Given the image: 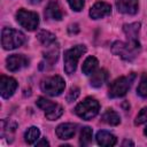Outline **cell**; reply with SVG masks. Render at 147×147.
I'll return each instance as SVG.
<instances>
[{
	"mask_svg": "<svg viewBox=\"0 0 147 147\" xmlns=\"http://www.w3.org/2000/svg\"><path fill=\"white\" fill-rule=\"evenodd\" d=\"M100 109V105L99 102L94 99V98H85L82 102H79L76 108H75V113L77 116H79L80 118L85 119V121H90L93 117H95L99 113Z\"/></svg>",
	"mask_w": 147,
	"mask_h": 147,
	"instance_id": "obj_3",
	"label": "cell"
},
{
	"mask_svg": "<svg viewBox=\"0 0 147 147\" xmlns=\"http://www.w3.org/2000/svg\"><path fill=\"white\" fill-rule=\"evenodd\" d=\"M75 132H76V124H72V123H62L55 130L57 138L62 140L72 138Z\"/></svg>",
	"mask_w": 147,
	"mask_h": 147,
	"instance_id": "obj_13",
	"label": "cell"
},
{
	"mask_svg": "<svg viewBox=\"0 0 147 147\" xmlns=\"http://www.w3.org/2000/svg\"><path fill=\"white\" fill-rule=\"evenodd\" d=\"M39 136H40L39 129L36 127V126H31V127H29V129L26 130V132H25V134H24L25 142L29 144V145H32V144H34V142L38 140Z\"/></svg>",
	"mask_w": 147,
	"mask_h": 147,
	"instance_id": "obj_22",
	"label": "cell"
},
{
	"mask_svg": "<svg viewBox=\"0 0 147 147\" xmlns=\"http://www.w3.org/2000/svg\"><path fill=\"white\" fill-rule=\"evenodd\" d=\"M134 78H136V75L134 74H130L127 76H122V77L115 79L109 85L108 95L110 98H121V96H124L127 93L129 88L131 87Z\"/></svg>",
	"mask_w": 147,
	"mask_h": 147,
	"instance_id": "obj_4",
	"label": "cell"
},
{
	"mask_svg": "<svg viewBox=\"0 0 147 147\" xmlns=\"http://www.w3.org/2000/svg\"><path fill=\"white\" fill-rule=\"evenodd\" d=\"M37 106L40 109L45 110L46 118L49 121H55L63 114L62 106H60L55 102H52L51 100H47L46 98H39L37 100Z\"/></svg>",
	"mask_w": 147,
	"mask_h": 147,
	"instance_id": "obj_8",
	"label": "cell"
},
{
	"mask_svg": "<svg viewBox=\"0 0 147 147\" xmlns=\"http://www.w3.org/2000/svg\"><path fill=\"white\" fill-rule=\"evenodd\" d=\"M79 92H80V90H79L77 86H72V87L69 90V92H68L67 101H68V102H72V101H75V100L79 96Z\"/></svg>",
	"mask_w": 147,
	"mask_h": 147,
	"instance_id": "obj_26",
	"label": "cell"
},
{
	"mask_svg": "<svg viewBox=\"0 0 147 147\" xmlns=\"http://www.w3.org/2000/svg\"><path fill=\"white\" fill-rule=\"evenodd\" d=\"M6 63H7V69L14 72V71H18L22 68L26 67L29 64V60L22 54H13L7 57Z\"/></svg>",
	"mask_w": 147,
	"mask_h": 147,
	"instance_id": "obj_10",
	"label": "cell"
},
{
	"mask_svg": "<svg viewBox=\"0 0 147 147\" xmlns=\"http://www.w3.org/2000/svg\"><path fill=\"white\" fill-rule=\"evenodd\" d=\"M146 121H147V107L142 108V109L140 110V113L137 115L136 121H134V124H136V125H140V124L145 123Z\"/></svg>",
	"mask_w": 147,
	"mask_h": 147,
	"instance_id": "obj_27",
	"label": "cell"
},
{
	"mask_svg": "<svg viewBox=\"0 0 147 147\" xmlns=\"http://www.w3.org/2000/svg\"><path fill=\"white\" fill-rule=\"evenodd\" d=\"M57 57H59V49H57V47H56V48L53 47V48H51L49 51H47V52L45 53V59L47 60V62H48L51 65H52L54 62H56Z\"/></svg>",
	"mask_w": 147,
	"mask_h": 147,
	"instance_id": "obj_25",
	"label": "cell"
},
{
	"mask_svg": "<svg viewBox=\"0 0 147 147\" xmlns=\"http://www.w3.org/2000/svg\"><path fill=\"white\" fill-rule=\"evenodd\" d=\"M101 119L102 122L109 124V125H118L119 122H121V118H119V115L114 111L113 109H107L102 116H101Z\"/></svg>",
	"mask_w": 147,
	"mask_h": 147,
	"instance_id": "obj_19",
	"label": "cell"
},
{
	"mask_svg": "<svg viewBox=\"0 0 147 147\" xmlns=\"http://www.w3.org/2000/svg\"><path fill=\"white\" fill-rule=\"evenodd\" d=\"M86 52V47L84 45H77L70 49H67L64 52L63 59H64V71L68 75H71L76 71L77 63L80 59V56Z\"/></svg>",
	"mask_w": 147,
	"mask_h": 147,
	"instance_id": "obj_5",
	"label": "cell"
},
{
	"mask_svg": "<svg viewBox=\"0 0 147 147\" xmlns=\"http://www.w3.org/2000/svg\"><path fill=\"white\" fill-rule=\"evenodd\" d=\"M122 145H123V146H127V145H130V146H133L134 144H133V142H132L131 140H124Z\"/></svg>",
	"mask_w": 147,
	"mask_h": 147,
	"instance_id": "obj_31",
	"label": "cell"
},
{
	"mask_svg": "<svg viewBox=\"0 0 147 147\" xmlns=\"http://www.w3.org/2000/svg\"><path fill=\"white\" fill-rule=\"evenodd\" d=\"M65 87V83L61 76H52L47 77L41 82V90L44 93L51 95V96H56L60 95Z\"/></svg>",
	"mask_w": 147,
	"mask_h": 147,
	"instance_id": "obj_6",
	"label": "cell"
},
{
	"mask_svg": "<svg viewBox=\"0 0 147 147\" xmlns=\"http://www.w3.org/2000/svg\"><path fill=\"white\" fill-rule=\"evenodd\" d=\"M36 145H37V146H48V145H49V142H48L46 139H42V140L38 141Z\"/></svg>",
	"mask_w": 147,
	"mask_h": 147,
	"instance_id": "obj_30",
	"label": "cell"
},
{
	"mask_svg": "<svg viewBox=\"0 0 147 147\" xmlns=\"http://www.w3.org/2000/svg\"><path fill=\"white\" fill-rule=\"evenodd\" d=\"M68 3L75 11H80L84 7V0H68Z\"/></svg>",
	"mask_w": 147,
	"mask_h": 147,
	"instance_id": "obj_28",
	"label": "cell"
},
{
	"mask_svg": "<svg viewBox=\"0 0 147 147\" xmlns=\"http://www.w3.org/2000/svg\"><path fill=\"white\" fill-rule=\"evenodd\" d=\"M139 30H140V23L139 22L123 25V31L126 34L127 40H130V41H139L138 40Z\"/></svg>",
	"mask_w": 147,
	"mask_h": 147,
	"instance_id": "obj_15",
	"label": "cell"
},
{
	"mask_svg": "<svg viewBox=\"0 0 147 147\" xmlns=\"http://www.w3.org/2000/svg\"><path fill=\"white\" fill-rule=\"evenodd\" d=\"M45 16L51 20H55V21H60L62 18V13H61V9H60L57 2L53 1L47 6V8L45 10Z\"/></svg>",
	"mask_w": 147,
	"mask_h": 147,
	"instance_id": "obj_17",
	"label": "cell"
},
{
	"mask_svg": "<svg viewBox=\"0 0 147 147\" xmlns=\"http://www.w3.org/2000/svg\"><path fill=\"white\" fill-rule=\"evenodd\" d=\"M16 130V123L10 119H2L1 121V136L2 137H9V134H13Z\"/></svg>",
	"mask_w": 147,
	"mask_h": 147,
	"instance_id": "obj_21",
	"label": "cell"
},
{
	"mask_svg": "<svg viewBox=\"0 0 147 147\" xmlns=\"http://www.w3.org/2000/svg\"><path fill=\"white\" fill-rule=\"evenodd\" d=\"M92 136L93 131L90 126H84L80 131V138H79V144L82 146H87L92 141Z\"/></svg>",
	"mask_w": 147,
	"mask_h": 147,
	"instance_id": "obj_23",
	"label": "cell"
},
{
	"mask_svg": "<svg viewBox=\"0 0 147 147\" xmlns=\"http://www.w3.org/2000/svg\"><path fill=\"white\" fill-rule=\"evenodd\" d=\"M107 78H108V72L105 69H99L92 74L90 84L93 87H101L103 85V83L107 80Z\"/></svg>",
	"mask_w": 147,
	"mask_h": 147,
	"instance_id": "obj_16",
	"label": "cell"
},
{
	"mask_svg": "<svg viewBox=\"0 0 147 147\" xmlns=\"http://www.w3.org/2000/svg\"><path fill=\"white\" fill-rule=\"evenodd\" d=\"M144 133H145V136H146V137H147V126H146V127H145V130H144Z\"/></svg>",
	"mask_w": 147,
	"mask_h": 147,
	"instance_id": "obj_33",
	"label": "cell"
},
{
	"mask_svg": "<svg viewBox=\"0 0 147 147\" xmlns=\"http://www.w3.org/2000/svg\"><path fill=\"white\" fill-rule=\"evenodd\" d=\"M137 93L141 96V98H147V75H142L140 83L137 87Z\"/></svg>",
	"mask_w": 147,
	"mask_h": 147,
	"instance_id": "obj_24",
	"label": "cell"
},
{
	"mask_svg": "<svg viewBox=\"0 0 147 147\" xmlns=\"http://www.w3.org/2000/svg\"><path fill=\"white\" fill-rule=\"evenodd\" d=\"M17 88V82L13 77L1 76L0 77V93L3 99L10 98Z\"/></svg>",
	"mask_w": 147,
	"mask_h": 147,
	"instance_id": "obj_9",
	"label": "cell"
},
{
	"mask_svg": "<svg viewBox=\"0 0 147 147\" xmlns=\"http://www.w3.org/2000/svg\"><path fill=\"white\" fill-rule=\"evenodd\" d=\"M98 64H99V62H98L96 57H94V56H88V57L84 61V63H83V67H82L83 74L86 75V76L92 75V74L96 70Z\"/></svg>",
	"mask_w": 147,
	"mask_h": 147,
	"instance_id": "obj_18",
	"label": "cell"
},
{
	"mask_svg": "<svg viewBox=\"0 0 147 147\" xmlns=\"http://www.w3.org/2000/svg\"><path fill=\"white\" fill-rule=\"evenodd\" d=\"M118 11L127 15H133L138 11V0H116Z\"/></svg>",
	"mask_w": 147,
	"mask_h": 147,
	"instance_id": "obj_12",
	"label": "cell"
},
{
	"mask_svg": "<svg viewBox=\"0 0 147 147\" xmlns=\"http://www.w3.org/2000/svg\"><path fill=\"white\" fill-rule=\"evenodd\" d=\"M41 0H30V2L31 3H33V5H37V3H39Z\"/></svg>",
	"mask_w": 147,
	"mask_h": 147,
	"instance_id": "obj_32",
	"label": "cell"
},
{
	"mask_svg": "<svg viewBox=\"0 0 147 147\" xmlns=\"http://www.w3.org/2000/svg\"><path fill=\"white\" fill-rule=\"evenodd\" d=\"M68 31H69V33L70 34H72V33H78V31H79V28H78V24H71L69 28H68Z\"/></svg>",
	"mask_w": 147,
	"mask_h": 147,
	"instance_id": "obj_29",
	"label": "cell"
},
{
	"mask_svg": "<svg viewBox=\"0 0 147 147\" xmlns=\"http://www.w3.org/2000/svg\"><path fill=\"white\" fill-rule=\"evenodd\" d=\"M25 41V36L23 32L10 29V28H3L1 32V45L3 49L10 51L15 49L20 46H22Z\"/></svg>",
	"mask_w": 147,
	"mask_h": 147,
	"instance_id": "obj_2",
	"label": "cell"
},
{
	"mask_svg": "<svg viewBox=\"0 0 147 147\" xmlns=\"http://www.w3.org/2000/svg\"><path fill=\"white\" fill-rule=\"evenodd\" d=\"M16 20L18 24L26 29L28 31H34L39 25V16L34 11L20 9L16 13Z\"/></svg>",
	"mask_w": 147,
	"mask_h": 147,
	"instance_id": "obj_7",
	"label": "cell"
},
{
	"mask_svg": "<svg viewBox=\"0 0 147 147\" xmlns=\"http://www.w3.org/2000/svg\"><path fill=\"white\" fill-rule=\"evenodd\" d=\"M111 52L125 61H132L138 56L140 52V44L139 41L130 40H127V42L115 41L111 46Z\"/></svg>",
	"mask_w": 147,
	"mask_h": 147,
	"instance_id": "obj_1",
	"label": "cell"
},
{
	"mask_svg": "<svg viewBox=\"0 0 147 147\" xmlns=\"http://www.w3.org/2000/svg\"><path fill=\"white\" fill-rule=\"evenodd\" d=\"M110 13H111V6L109 3L102 2V1H99V2L94 3L90 9V16L93 20L102 18L105 16L110 15Z\"/></svg>",
	"mask_w": 147,
	"mask_h": 147,
	"instance_id": "obj_11",
	"label": "cell"
},
{
	"mask_svg": "<svg viewBox=\"0 0 147 147\" xmlns=\"http://www.w3.org/2000/svg\"><path fill=\"white\" fill-rule=\"evenodd\" d=\"M37 38H38V40H39L44 46H46V47L51 46V45L55 41V39H56V38H55V34H53L52 32L46 31V30L39 31L38 34H37Z\"/></svg>",
	"mask_w": 147,
	"mask_h": 147,
	"instance_id": "obj_20",
	"label": "cell"
},
{
	"mask_svg": "<svg viewBox=\"0 0 147 147\" xmlns=\"http://www.w3.org/2000/svg\"><path fill=\"white\" fill-rule=\"evenodd\" d=\"M96 142L100 145V146H115L116 142H117V139L114 134H111L110 132L108 131H105V130H101L96 133Z\"/></svg>",
	"mask_w": 147,
	"mask_h": 147,
	"instance_id": "obj_14",
	"label": "cell"
}]
</instances>
